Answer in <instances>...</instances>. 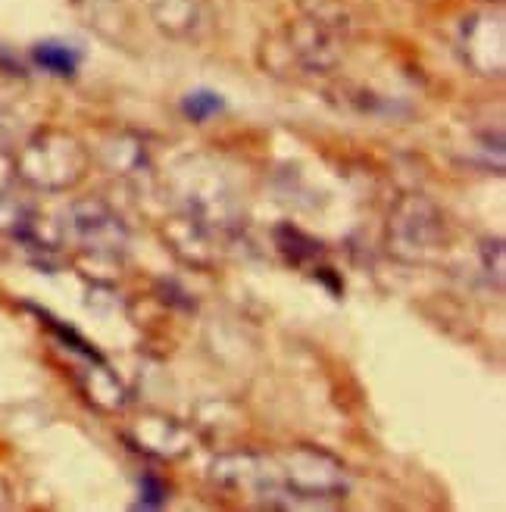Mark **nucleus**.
I'll list each match as a JSON object with an SVG mask.
<instances>
[{
	"label": "nucleus",
	"mask_w": 506,
	"mask_h": 512,
	"mask_svg": "<svg viewBox=\"0 0 506 512\" xmlns=\"http://www.w3.org/2000/svg\"><path fill=\"white\" fill-rule=\"evenodd\" d=\"M35 60H38L44 69L60 72V75H69V72L75 69V57L69 54L66 47H60V44H38Z\"/></svg>",
	"instance_id": "1"
},
{
	"label": "nucleus",
	"mask_w": 506,
	"mask_h": 512,
	"mask_svg": "<svg viewBox=\"0 0 506 512\" xmlns=\"http://www.w3.org/2000/svg\"><path fill=\"white\" fill-rule=\"evenodd\" d=\"M219 107H222V100H219L216 94H207V91L191 94V97L185 100V113H188L191 119H207V116L216 113Z\"/></svg>",
	"instance_id": "2"
},
{
	"label": "nucleus",
	"mask_w": 506,
	"mask_h": 512,
	"mask_svg": "<svg viewBox=\"0 0 506 512\" xmlns=\"http://www.w3.org/2000/svg\"><path fill=\"white\" fill-rule=\"evenodd\" d=\"M144 488H147V500L144 506H160V488L154 478H144Z\"/></svg>",
	"instance_id": "3"
}]
</instances>
